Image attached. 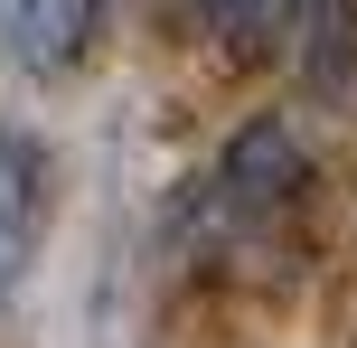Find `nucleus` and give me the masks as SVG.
<instances>
[{"label":"nucleus","instance_id":"nucleus-1","mask_svg":"<svg viewBox=\"0 0 357 348\" xmlns=\"http://www.w3.org/2000/svg\"><path fill=\"white\" fill-rule=\"evenodd\" d=\"M301 188H310V160L282 123H254L226 142V160L197 179L188 198V226L216 264H254L264 245H282V226L301 217Z\"/></svg>","mask_w":357,"mask_h":348},{"label":"nucleus","instance_id":"nucleus-2","mask_svg":"<svg viewBox=\"0 0 357 348\" xmlns=\"http://www.w3.org/2000/svg\"><path fill=\"white\" fill-rule=\"evenodd\" d=\"M226 47H310V56H357V0H197Z\"/></svg>","mask_w":357,"mask_h":348},{"label":"nucleus","instance_id":"nucleus-3","mask_svg":"<svg viewBox=\"0 0 357 348\" xmlns=\"http://www.w3.org/2000/svg\"><path fill=\"white\" fill-rule=\"evenodd\" d=\"M38 226H47V160H38V142L0 132V292L29 273Z\"/></svg>","mask_w":357,"mask_h":348},{"label":"nucleus","instance_id":"nucleus-4","mask_svg":"<svg viewBox=\"0 0 357 348\" xmlns=\"http://www.w3.org/2000/svg\"><path fill=\"white\" fill-rule=\"evenodd\" d=\"M0 10H10V47L29 56V66H66L94 38V10H104V0H0Z\"/></svg>","mask_w":357,"mask_h":348}]
</instances>
